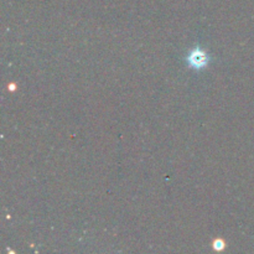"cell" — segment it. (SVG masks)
I'll list each match as a JSON object with an SVG mask.
<instances>
[{
    "label": "cell",
    "instance_id": "1",
    "mask_svg": "<svg viewBox=\"0 0 254 254\" xmlns=\"http://www.w3.org/2000/svg\"><path fill=\"white\" fill-rule=\"evenodd\" d=\"M208 56L207 54H206L203 50L201 49H195L191 51V54L189 55L188 57V62L190 64V66L192 67V68H196V69H200V68H203V67L207 66L208 64Z\"/></svg>",
    "mask_w": 254,
    "mask_h": 254
}]
</instances>
